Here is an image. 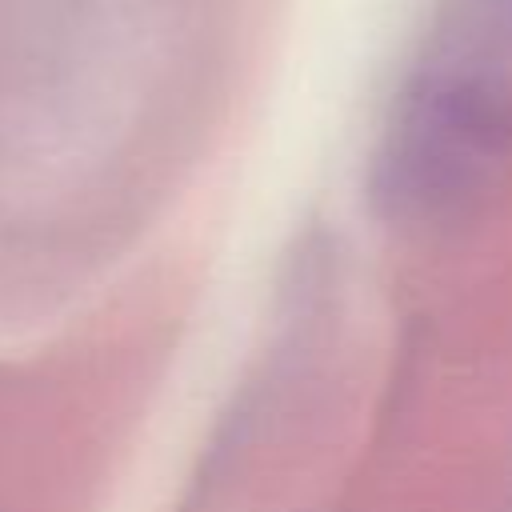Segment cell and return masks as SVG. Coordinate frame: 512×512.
<instances>
[{
    "mask_svg": "<svg viewBox=\"0 0 512 512\" xmlns=\"http://www.w3.org/2000/svg\"><path fill=\"white\" fill-rule=\"evenodd\" d=\"M512 152V92L476 68L412 76L396 100L368 172L380 216L432 224L468 208Z\"/></svg>",
    "mask_w": 512,
    "mask_h": 512,
    "instance_id": "cell-1",
    "label": "cell"
}]
</instances>
